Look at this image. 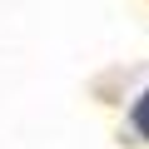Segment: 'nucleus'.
<instances>
[{"label":"nucleus","instance_id":"f257e3e1","mask_svg":"<svg viewBox=\"0 0 149 149\" xmlns=\"http://www.w3.org/2000/svg\"><path fill=\"white\" fill-rule=\"evenodd\" d=\"M129 119H134V129H139V134L149 139V90L139 95V104H134V114H129Z\"/></svg>","mask_w":149,"mask_h":149}]
</instances>
